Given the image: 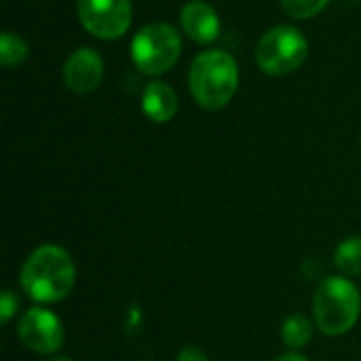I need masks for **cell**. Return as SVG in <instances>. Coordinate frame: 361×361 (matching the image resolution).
Instances as JSON below:
<instances>
[{
  "mask_svg": "<svg viewBox=\"0 0 361 361\" xmlns=\"http://www.w3.org/2000/svg\"><path fill=\"white\" fill-rule=\"evenodd\" d=\"M74 264L66 250L42 245L30 254L21 269V286L25 294L38 302H59L74 286Z\"/></svg>",
  "mask_w": 361,
  "mask_h": 361,
  "instance_id": "obj_1",
  "label": "cell"
},
{
  "mask_svg": "<svg viewBox=\"0 0 361 361\" xmlns=\"http://www.w3.org/2000/svg\"><path fill=\"white\" fill-rule=\"evenodd\" d=\"M190 93L205 110L224 108L237 93L239 70L235 59L220 49L205 51L195 57L188 72Z\"/></svg>",
  "mask_w": 361,
  "mask_h": 361,
  "instance_id": "obj_2",
  "label": "cell"
},
{
  "mask_svg": "<svg viewBox=\"0 0 361 361\" xmlns=\"http://www.w3.org/2000/svg\"><path fill=\"white\" fill-rule=\"evenodd\" d=\"M315 322L328 336H341L349 332L361 311L360 290L343 277L326 279L315 294Z\"/></svg>",
  "mask_w": 361,
  "mask_h": 361,
  "instance_id": "obj_3",
  "label": "cell"
},
{
  "mask_svg": "<svg viewBox=\"0 0 361 361\" xmlns=\"http://www.w3.org/2000/svg\"><path fill=\"white\" fill-rule=\"evenodd\" d=\"M182 53V38L167 23L144 25L131 40V59L140 72L159 76L171 70Z\"/></svg>",
  "mask_w": 361,
  "mask_h": 361,
  "instance_id": "obj_4",
  "label": "cell"
},
{
  "mask_svg": "<svg viewBox=\"0 0 361 361\" xmlns=\"http://www.w3.org/2000/svg\"><path fill=\"white\" fill-rule=\"evenodd\" d=\"M309 53L305 34L294 25H277L269 30L256 47V63L264 74L283 76L302 66Z\"/></svg>",
  "mask_w": 361,
  "mask_h": 361,
  "instance_id": "obj_5",
  "label": "cell"
},
{
  "mask_svg": "<svg viewBox=\"0 0 361 361\" xmlns=\"http://www.w3.org/2000/svg\"><path fill=\"white\" fill-rule=\"evenodd\" d=\"M78 19L82 27L104 40L123 36L131 25L129 0H78Z\"/></svg>",
  "mask_w": 361,
  "mask_h": 361,
  "instance_id": "obj_6",
  "label": "cell"
},
{
  "mask_svg": "<svg viewBox=\"0 0 361 361\" xmlns=\"http://www.w3.org/2000/svg\"><path fill=\"white\" fill-rule=\"evenodd\" d=\"M17 332L21 343L40 355L55 353L63 343V326L47 309H30L21 317Z\"/></svg>",
  "mask_w": 361,
  "mask_h": 361,
  "instance_id": "obj_7",
  "label": "cell"
},
{
  "mask_svg": "<svg viewBox=\"0 0 361 361\" xmlns=\"http://www.w3.org/2000/svg\"><path fill=\"white\" fill-rule=\"evenodd\" d=\"M104 76V59L93 49H76L63 66V82L70 91L85 95L97 89Z\"/></svg>",
  "mask_w": 361,
  "mask_h": 361,
  "instance_id": "obj_8",
  "label": "cell"
},
{
  "mask_svg": "<svg viewBox=\"0 0 361 361\" xmlns=\"http://www.w3.org/2000/svg\"><path fill=\"white\" fill-rule=\"evenodd\" d=\"M180 21L184 32L199 44H209L220 36V17L203 0H192L182 6Z\"/></svg>",
  "mask_w": 361,
  "mask_h": 361,
  "instance_id": "obj_9",
  "label": "cell"
},
{
  "mask_svg": "<svg viewBox=\"0 0 361 361\" xmlns=\"http://www.w3.org/2000/svg\"><path fill=\"white\" fill-rule=\"evenodd\" d=\"M142 110L152 123H167L178 112V95L167 82L154 80L144 89Z\"/></svg>",
  "mask_w": 361,
  "mask_h": 361,
  "instance_id": "obj_10",
  "label": "cell"
},
{
  "mask_svg": "<svg viewBox=\"0 0 361 361\" xmlns=\"http://www.w3.org/2000/svg\"><path fill=\"white\" fill-rule=\"evenodd\" d=\"M281 338L292 349L307 347L313 338V324L305 315H292L281 328Z\"/></svg>",
  "mask_w": 361,
  "mask_h": 361,
  "instance_id": "obj_11",
  "label": "cell"
},
{
  "mask_svg": "<svg viewBox=\"0 0 361 361\" xmlns=\"http://www.w3.org/2000/svg\"><path fill=\"white\" fill-rule=\"evenodd\" d=\"M334 262L345 275H361V237L345 239L334 254Z\"/></svg>",
  "mask_w": 361,
  "mask_h": 361,
  "instance_id": "obj_12",
  "label": "cell"
},
{
  "mask_svg": "<svg viewBox=\"0 0 361 361\" xmlns=\"http://www.w3.org/2000/svg\"><path fill=\"white\" fill-rule=\"evenodd\" d=\"M27 44L21 36L13 34V32H4L2 40H0V61L6 68H15L19 63H23L27 59Z\"/></svg>",
  "mask_w": 361,
  "mask_h": 361,
  "instance_id": "obj_13",
  "label": "cell"
},
{
  "mask_svg": "<svg viewBox=\"0 0 361 361\" xmlns=\"http://www.w3.org/2000/svg\"><path fill=\"white\" fill-rule=\"evenodd\" d=\"M330 0H281V6L288 15L296 19H309L322 13Z\"/></svg>",
  "mask_w": 361,
  "mask_h": 361,
  "instance_id": "obj_14",
  "label": "cell"
},
{
  "mask_svg": "<svg viewBox=\"0 0 361 361\" xmlns=\"http://www.w3.org/2000/svg\"><path fill=\"white\" fill-rule=\"evenodd\" d=\"M17 311V298L11 290H4L2 292V298H0V322L6 324Z\"/></svg>",
  "mask_w": 361,
  "mask_h": 361,
  "instance_id": "obj_15",
  "label": "cell"
},
{
  "mask_svg": "<svg viewBox=\"0 0 361 361\" xmlns=\"http://www.w3.org/2000/svg\"><path fill=\"white\" fill-rule=\"evenodd\" d=\"M178 361H207V355L197 347H186V349L180 351Z\"/></svg>",
  "mask_w": 361,
  "mask_h": 361,
  "instance_id": "obj_16",
  "label": "cell"
},
{
  "mask_svg": "<svg viewBox=\"0 0 361 361\" xmlns=\"http://www.w3.org/2000/svg\"><path fill=\"white\" fill-rule=\"evenodd\" d=\"M277 361H307V357H302L298 353H286V355H281Z\"/></svg>",
  "mask_w": 361,
  "mask_h": 361,
  "instance_id": "obj_17",
  "label": "cell"
},
{
  "mask_svg": "<svg viewBox=\"0 0 361 361\" xmlns=\"http://www.w3.org/2000/svg\"><path fill=\"white\" fill-rule=\"evenodd\" d=\"M51 361H72L70 357H57V360H51Z\"/></svg>",
  "mask_w": 361,
  "mask_h": 361,
  "instance_id": "obj_18",
  "label": "cell"
}]
</instances>
